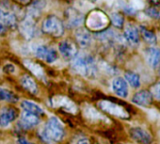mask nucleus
I'll return each instance as SVG.
<instances>
[{
  "label": "nucleus",
  "instance_id": "39448f33",
  "mask_svg": "<svg viewBox=\"0 0 160 144\" xmlns=\"http://www.w3.org/2000/svg\"><path fill=\"white\" fill-rule=\"evenodd\" d=\"M50 104L53 107L55 108H62L67 112L70 113H76L77 112V107L76 105L68 97L61 96V95H57L51 98Z\"/></svg>",
  "mask_w": 160,
  "mask_h": 144
},
{
  "label": "nucleus",
  "instance_id": "ddd939ff",
  "mask_svg": "<svg viewBox=\"0 0 160 144\" xmlns=\"http://www.w3.org/2000/svg\"><path fill=\"white\" fill-rule=\"evenodd\" d=\"M112 90L116 95L122 98H126L128 95V86L124 78L116 77L112 81Z\"/></svg>",
  "mask_w": 160,
  "mask_h": 144
},
{
  "label": "nucleus",
  "instance_id": "473e14b6",
  "mask_svg": "<svg viewBox=\"0 0 160 144\" xmlns=\"http://www.w3.org/2000/svg\"><path fill=\"white\" fill-rule=\"evenodd\" d=\"M159 76H160V71H159Z\"/></svg>",
  "mask_w": 160,
  "mask_h": 144
},
{
  "label": "nucleus",
  "instance_id": "9b49d317",
  "mask_svg": "<svg viewBox=\"0 0 160 144\" xmlns=\"http://www.w3.org/2000/svg\"><path fill=\"white\" fill-rule=\"evenodd\" d=\"M20 30L27 39H31L35 36L36 26L33 20V16L30 15L22 22V24L20 25Z\"/></svg>",
  "mask_w": 160,
  "mask_h": 144
},
{
  "label": "nucleus",
  "instance_id": "bb28decb",
  "mask_svg": "<svg viewBox=\"0 0 160 144\" xmlns=\"http://www.w3.org/2000/svg\"><path fill=\"white\" fill-rule=\"evenodd\" d=\"M110 19H111L112 25L115 27H117V28H122V27L124 20H123V17H122V15L121 13H119V12H113V13H111Z\"/></svg>",
  "mask_w": 160,
  "mask_h": 144
},
{
  "label": "nucleus",
  "instance_id": "423d86ee",
  "mask_svg": "<svg viewBox=\"0 0 160 144\" xmlns=\"http://www.w3.org/2000/svg\"><path fill=\"white\" fill-rule=\"evenodd\" d=\"M35 54L39 58L46 61L47 63H53L58 58V54H57L56 50H54L53 48H50L46 45L37 46L35 49Z\"/></svg>",
  "mask_w": 160,
  "mask_h": 144
},
{
  "label": "nucleus",
  "instance_id": "aec40b11",
  "mask_svg": "<svg viewBox=\"0 0 160 144\" xmlns=\"http://www.w3.org/2000/svg\"><path fill=\"white\" fill-rule=\"evenodd\" d=\"M21 107H23V109L25 111H28V112L36 114L38 116H41L43 114V109L34 102H31L28 100H24L21 103Z\"/></svg>",
  "mask_w": 160,
  "mask_h": 144
},
{
  "label": "nucleus",
  "instance_id": "5701e85b",
  "mask_svg": "<svg viewBox=\"0 0 160 144\" xmlns=\"http://www.w3.org/2000/svg\"><path fill=\"white\" fill-rule=\"evenodd\" d=\"M67 23L70 25V27H77L83 23V16L76 11H70Z\"/></svg>",
  "mask_w": 160,
  "mask_h": 144
},
{
  "label": "nucleus",
  "instance_id": "393cba45",
  "mask_svg": "<svg viewBox=\"0 0 160 144\" xmlns=\"http://www.w3.org/2000/svg\"><path fill=\"white\" fill-rule=\"evenodd\" d=\"M140 33H141V35H142V37L146 42H148L150 44H153L156 42V36L150 29H147L144 27H140Z\"/></svg>",
  "mask_w": 160,
  "mask_h": 144
},
{
  "label": "nucleus",
  "instance_id": "cd10ccee",
  "mask_svg": "<svg viewBox=\"0 0 160 144\" xmlns=\"http://www.w3.org/2000/svg\"><path fill=\"white\" fill-rule=\"evenodd\" d=\"M152 95L156 99V100H159L160 101V82L154 84L152 87V92H151Z\"/></svg>",
  "mask_w": 160,
  "mask_h": 144
},
{
  "label": "nucleus",
  "instance_id": "412c9836",
  "mask_svg": "<svg viewBox=\"0 0 160 144\" xmlns=\"http://www.w3.org/2000/svg\"><path fill=\"white\" fill-rule=\"evenodd\" d=\"M75 36H76V40L78 43L82 47H87L92 43V36L87 30L79 29Z\"/></svg>",
  "mask_w": 160,
  "mask_h": 144
},
{
  "label": "nucleus",
  "instance_id": "0eeeda50",
  "mask_svg": "<svg viewBox=\"0 0 160 144\" xmlns=\"http://www.w3.org/2000/svg\"><path fill=\"white\" fill-rule=\"evenodd\" d=\"M98 106L102 110H104L111 115L117 116V117H125L127 115L126 111L122 107H120L114 103H111L109 101H107V100L100 101L98 103Z\"/></svg>",
  "mask_w": 160,
  "mask_h": 144
},
{
  "label": "nucleus",
  "instance_id": "f03ea898",
  "mask_svg": "<svg viewBox=\"0 0 160 144\" xmlns=\"http://www.w3.org/2000/svg\"><path fill=\"white\" fill-rule=\"evenodd\" d=\"M72 67L77 74L86 77H94L97 73L95 59L90 55H76L72 58Z\"/></svg>",
  "mask_w": 160,
  "mask_h": 144
},
{
  "label": "nucleus",
  "instance_id": "f3484780",
  "mask_svg": "<svg viewBox=\"0 0 160 144\" xmlns=\"http://www.w3.org/2000/svg\"><path fill=\"white\" fill-rule=\"evenodd\" d=\"M23 63L35 77H37L38 78H40L42 80H45L44 71H43L42 67L40 64H38L36 62H33V61H31L29 59H25L23 61Z\"/></svg>",
  "mask_w": 160,
  "mask_h": 144
},
{
  "label": "nucleus",
  "instance_id": "a211bd4d",
  "mask_svg": "<svg viewBox=\"0 0 160 144\" xmlns=\"http://www.w3.org/2000/svg\"><path fill=\"white\" fill-rule=\"evenodd\" d=\"M0 24L3 25L6 28L14 27L16 25V17L12 12L0 9Z\"/></svg>",
  "mask_w": 160,
  "mask_h": 144
},
{
  "label": "nucleus",
  "instance_id": "c85d7f7f",
  "mask_svg": "<svg viewBox=\"0 0 160 144\" xmlns=\"http://www.w3.org/2000/svg\"><path fill=\"white\" fill-rule=\"evenodd\" d=\"M147 14H149L151 17H157L158 16V13L156 12V10H153V9H149L147 10Z\"/></svg>",
  "mask_w": 160,
  "mask_h": 144
},
{
  "label": "nucleus",
  "instance_id": "2eb2a0df",
  "mask_svg": "<svg viewBox=\"0 0 160 144\" xmlns=\"http://www.w3.org/2000/svg\"><path fill=\"white\" fill-rule=\"evenodd\" d=\"M17 117V111L12 107L4 108L0 113V125L6 127L12 122Z\"/></svg>",
  "mask_w": 160,
  "mask_h": 144
},
{
  "label": "nucleus",
  "instance_id": "7ed1b4c3",
  "mask_svg": "<svg viewBox=\"0 0 160 144\" xmlns=\"http://www.w3.org/2000/svg\"><path fill=\"white\" fill-rule=\"evenodd\" d=\"M42 30L43 33L53 37H60L64 33V26L57 16H49L42 22Z\"/></svg>",
  "mask_w": 160,
  "mask_h": 144
},
{
  "label": "nucleus",
  "instance_id": "b1692460",
  "mask_svg": "<svg viewBox=\"0 0 160 144\" xmlns=\"http://www.w3.org/2000/svg\"><path fill=\"white\" fill-rule=\"evenodd\" d=\"M83 113H84V116L91 121L103 119V116L94 107H90V106H87L85 108H83Z\"/></svg>",
  "mask_w": 160,
  "mask_h": 144
},
{
  "label": "nucleus",
  "instance_id": "f8f14e48",
  "mask_svg": "<svg viewBox=\"0 0 160 144\" xmlns=\"http://www.w3.org/2000/svg\"><path fill=\"white\" fill-rule=\"evenodd\" d=\"M132 102L140 107H148L152 102V95L151 92L142 90L135 93V95L132 98Z\"/></svg>",
  "mask_w": 160,
  "mask_h": 144
},
{
  "label": "nucleus",
  "instance_id": "1a4fd4ad",
  "mask_svg": "<svg viewBox=\"0 0 160 144\" xmlns=\"http://www.w3.org/2000/svg\"><path fill=\"white\" fill-rule=\"evenodd\" d=\"M59 52L61 56L68 59H72L77 55V48L76 45L70 41H63L58 45Z\"/></svg>",
  "mask_w": 160,
  "mask_h": 144
},
{
  "label": "nucleus",
  "instance_id": "c756f323",
  "mask_svg": "<svg viewBox=\"0 0 160 144\" xmlns=\"http://www.w3.org/2000/svg\"><path fill=\"white\" fill-rule=\"evenodd\" d=\"M17 143L18 144H33L31 142H29L26 137H18V140H17Z\"/></svg>",
  "mask_w": 160,
  "mask_h": 144
},
{
  "label": "nucleus",
  "instance_id": "9d476101",
  "mask_svg": "<svg viewBox=\"0 0 160 144\" xmlns=\"http://www.w3.org/2000/svg\"><path fill=\"white\" fill-rule=\"evenodd\" d=\"M40 122L39 116L33 113H30L28 111L23 112L21 119H20V125L24 129H31L35 126H37Z\"/></svg>",
  "mask_w": 160,
  "mask_h": 144
},
{
  "label": "nucleus",
  "instance_id": "a878e982",
  "mask_svg": "<svg viewBox=\"0 0 160 144\" xmlns=\"http://www.w3.org/2000/svg\"><path fill=\"white\" fill-rule=\"evenodd\" d=\"M0 100L6 102H16L17 97L8 90L0 88Z\"/></svg>",
  "mask_w": 160,
  "mask_h": 144
},
{
  "label": "nucleus",
  "instance_id": "20e7f679",
  "mask_svg": "<svg viewBox=\"0 0 160 144\" xmlns=\"http://www.w3.org/2000/svg\"><path fill=\"white\" fill-rule=\"evenodd\" d=\"M108 25V16L101 11L92 12L86 20V26L92 31H99Z\"/></svg>",
  "mask_w": 160,
  "mask_h": 144
},
{
  "label": "nucleus",
  "instance_id": "6e6552de",
  "mask_svg": "<svg viewBox=\"0 0 160 144\" xmlns=\"http://www.w3.org/2000/svg\"><path fill=\"white\" fill-rule=\"evenodd\" d=\"M131 137L140 144H151L152 143V136L146 130L140 127H134L130 130Z\"/></svg>",
  "mask_w": 160,
  "mask_h": 144
},
{
  "label": "nucleus",
  "instance_id": "7c9ffc66",
  "mask_svg": "<svg viewBox=\"0 0 160 144\" xmlns=\"http://www.w3.org/2000/svg\"><path fill=\"white\" fill-rule=\"evenodd\" d=\"M15 1H16L17 3L21 4V5L27 6V5H28V4L31 2V0H15Z\"/></svg>",
  "mask_w": 160,
  "mask_h": 144
},
{
  "label": "nucleus",
  "instance_id": "6ab92c4d",
  "mask_svg": "<svg viewBox=\"0 0 160 144\" xmlns=\"http://www.w3.org/2000/svg\"><path fill=\"white\" fill-rule=\"evenodd\" d=\"M21 85L24 89H26L28 92H29L32 94H37L38 92V87L36 82L33 80V78L29 76H23L21 77Z\"/></svg>",
  "mask_w": 160,
  "mask_h": 144
},
{
  "label": "nucleus",
  "instance_id": "4be33fe9",
  "mask_svg": "<svg viewBox=\"0 0 160 144\" xmlns=\"http://www.w3.org/2000/svg\"><path fill=\"white\" fill-rule=\"evenodd\" d=\"M124 79L133 89H138L140 87L139 76L134 72H126L124 74Z\"/></svg>",
  "mask_w": 160,
  "mask_h": 144
},
{
  "label": "nucleus",
  "instance_id": "f257e3e1",
  "mask_svg": "<svg viewBox=\"0 0 160 144\" xmlns=\"http://www.w3.org/2000/svg\"><path fill=\"white\" fill-rule=\"evenodd\" d=\"M42 139L49 144L61 140L64 137V127L62 122L56 117H51L42 129L40 131Z\"/></svg>",
  "mask_w": 160,
  "mask_h": 144
},
{
  "label": "nucleus",
  "instance_id": "2f4dec72",
  "mask_svg": "<svg viewBox=\"0 0 160 144\" xmlns=\"http://www.w3.org/2000/svg\"><path fill=\"white\" fill-rule=\"evenodd\" d=\"M77 144H90V141L87 138H81L77 141Z\"/></svg>",
  "mask_w": 160,
  "mask_h": 144
},
{
  "label": "nucleus",
  "instance_id": "dca6fc26",
  "mask_svg": "<svg viewBox=\"0 0 160 144\" xmlns=\"http://www.w3.org/2000/svg\"><path fill=\"white\" fill-rule=\"evenodd\" d=\"M123 36L125 41L131 45H136L139 42V32L135 26L128 25L124 29Z\"/></svg>",
  "mask_w": 160,
  "mask_h": 144
},
{
  "label": "nucleus",
  "instance_id": "4468645a",
  "mask_svg": "<svg viewBox=\"0 0 160 144\" xmlns=\"http://www.w3.org/2000/svg\"><path fill=\"white\" fill-rule=\"evenodd\" d=\"M146 60L152 69L160 67V48L150 47L146 51Z\"/></svg>",
  "mask_w": 160,
  "mask_h": 144
}]
</instances>
